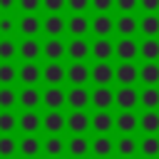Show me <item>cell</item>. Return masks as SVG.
I'll return each instance as SVG.
<instances>
[{
  "label": "cell",
  "instance_id": "obj_21",
  "mask_svg": "<svg viewBox=\"0 0 159 159\" xmlns=\"http://www.w3.org/2000/svg\"><path fill=\"white\" fill-rule=\"evenodd\" d=\"M65 32H70L72 37H84L89 32V17H84V12H75L67 25H65Z\"/></svg>",
  "mask_w": 159,
  "mask_h": 159
},
{
  "label": "cell",
  "instance_id": "obj_18",
  "mask_svg": "<svg viewBox=\"0 0 159 159\" xmlns=\"http://www.w3.org/2000/svg\"><path fill=\"white\" fill-rule=\"evenodd\" d=\"M67 55V42L62 37H47L42 45V57L45 60H62Z\"/></svg>",
  "mask_w": 159,
  "mask_h": 159
},
{
  "label": "cell",
  "instance_id": "obj_39",
  "mask_svg": "<svg viewBox=\"0 0 159 159\" xmlns=\"http://www.w3.org/2000/svg\"><path fill=\"white\" fill-rule=\"evenodd\" d=\"M17 104V92L10 84H0V109H15Z\"/></svg>",
  "mask_w": 159,
  "mask_h": 159
},
{
  "label": "cell",
  "instance_id": "obj_16",
  "mask_svg": "<svg viewBox=\"0 0 159 159\" xmlns=\"http://www.w3.org/2000/svg\"><path fill=\"white\" fill-rule=\"evenodd\" d=\"M89 127L97 132V134H109L114 129V114L109 109H97L92 117H89Z\"/></svg>",
  "mask_w": 159,
  "mask_h": 159
},
{
  "label": "cell",
  "instance_id": "obj_33",
  "mask_svg": "<svg viewBox=\"0 0 159 159\" xmlns=\"http://www.w3.org/2000/svg\"><path fill=\"white\" fill-rule=\"evenodd\" d=\"M67 154H72V157H87L89 154V139H84V134H75L67 142Z\"/></svg>",
  "mask_w": 159,
  "mask_h": 159
},
{
  "label": "cell",
  "instance_id": "obj_31",
  "mask_svg": "<svg viewBox=\"0 0 159 159\" xmlns=\"http://www.w3.org/2000/svg\"><path fill=\"white\" fill-rule=\"evenodd\" d=\"M139 129L144 134H159V112L157 109H144L139 117Z\"/></svg>",
  "mask_w": 159,
  "mask_h": 159
},
{
  "label": "cell",
  "instance_id": "obj_44",
  "mask_svg": "<svg viewBox=\"0 0 159 159\" xmlns=\"http://www.w3.org/2000/svg\"><path fill=\"white\" fill-rule=\"evenodd\" d=\"M17 7L22 12H37L42 7V0H17Z\"/></svg>",
  "mask_w": 159,
  "mask_h": 159
},
{
  "label": "cell",
  "instance_id": "obj_22",
  "mask_svg": "<svg viewBox=\"0 0 159 159\" xmlns=\"http://www.w3.org/2000/svg\"><path fill=\"white\" fill-rule=\"evenodd\" d=\"M42 129L47 134H62V129H65V114L60 109H47V114L42 117Z\"/></svg>",
  "mask_w": 159,
  "mask_h": 159
},
{
  "label": "cell",
  "instance_id": "obj_34",
  "mask_svg": "<svg viewBox=\"0 0 159 159\" xmlns=\"http://www.w3.org/2000/svg\"><path fill=\"white\" fill-rule=\"evenodd\" d=\"M137 142H134V137L132 134H122L117 142H114V152L117 154H122V157H132V154H137Z\"/></svg>",
  "mask_w": 159,
  "mask_h": 159
},
{
  "label": "cell",
  "instance_id": "obj_10",
  "mask_svg": "<svg viewBox=\"0 0 159 159\" xmlns=\"http://www.w3.org/2000/svg\"><path fill=\"white\" fill-rule=\"evenodd\" d=\"M65 129H70L72 134H84L89 129V114L84 109H72L65 117Z\"/></svg>",
  "mask_w": 159,
  "mask_h": 159
},
{
  "label": "cell",
  "instance_id": "obj_40",
  "mask_svg": "<svg viewBox=\"0 0 159 159\" xmlns=\"http://www.w3.org/2000/svg\"><path fill=\"white\" fill-rule=\"evenodd\" d=\"M17 57V45L12 37H0V60H15Z\"/></svg>",
  "mask_w": 159,
  "mask_h": 159
},
{
  "label": "cell",
  "instance_id": "obj_12",
  "mask_svg": "<svg viewBox=\"0 0 159 159\" xmlns=\"http://www.w3.org/2000/svg\"><path fill=\"white\" fill-rule=\"evenodd\" d=\"M17 32L22 37H37L42 32V20L35 15V12H25L20 20H17Z\"/></svg>",
  "mask_w": 159,
  "mask_h": 159
},
{
  "label": "cell",
  "instance_id": "obj_30",
  "mask_svg": "<svg viewBox=\"0 0 159 159\" xmlns=\"http://www.w3.org/2000/svg\"><path fill=\"white\" fill-rule=\"evenodd\" d=\"M139 104L144 109H159V84H144L139 92Z\"/></svg>",
  "mask_w": 159,
  "mask_h": 159
},
{
  "label": "cell",
  "instance_id": "obj_6",
  "mask_svg": "<svg viewBox=\"0 0 159 159\" xmlns=\"http://www.w3.org/2000/svg\"><path fill=\"white\" fill-rule=\"evenodd\" d=\"M89 80L94 84H112L114 82V67L109 65V60H97L89 67Z\"/></svg>",
  "mask_w": 159,
  "mask_h": 159
},
{
  "label": "cell",
  "instance_id": "obj_37",
  "mask_svg": "<svg viewBox=\"0 0 159 159\" xmlns=\"http://www.w3.org/2000/svg\"><path fill=\"white\" fill-rule=\"evenodd\" d=\"M17 129V114L12 109H0V134H12Z\"/></svg>",
  "mask_w": 159,
  "mask_h": 159
},
{
  "label": "cell",
  "instance_id": "obj_24",
  "mask_svg": "<svg viewBox=\"0 0 159 159\" xmlns=\"http://www.w3.org/2000/svg\"><path fill=\"white\" fill-rule=\"evenodd\" d=\"M17 57L20 60H40L42 57V45L35 37H25L17 45Z\"/></svg>",
  "mask_w": 159,
  "mask_h": 159
},
{
  "label": "cell",
  "instance_id": "obj_5",
  "mask_svg": "<svg viewBox=\"0 0 159 159\" xmlns=\"http://www.w3.org/2000/svg\"><path fill=\"white\" fill-rule=\"evenodd\" d=\"M114 82H119V84L139 82V67L134 65V60H119V65L114 67Z\"/></svg>",
  "mask_w": 159,
  "mask_h": 159
},
{
  "label": "cell",
  "instance_id": "obj_20",
  "mask_svg": "<svg viewBox=\"0 0 159 159\" xmlns=\"http://www.w3.org/2000/svg\"><path fill=\"white\" fill-rule=\"evenodd\" d=\"M42 104L47 109H62L65 107V89L60 84H47V89L42 92Z\"/></svg>",
  "mask_w": 159,
  "mask_h": 159
},
{
  "label": "cell",
  "instance_id": "obj_19",
  "mask_svg": "<svg viewBox=\"0 0 159 159\" xmlns=\"http://www.w3.org/2000/svg\"><path fill=\"white\" fill-rule=\"evenodd\" d=\"M114 57H117V60H137V57H139V45H137V40H134V37H122V40H117V45H114Z\"/></svg>",
  "mask_w": 159,
  "mask_h": 159
},
{
  "label": "cell",
  "instance_id": "obj_13",
  "mask_svg": "<svg viewBox=\"0 0 159 159\" xmlns=\"http://www.w3.org/2000/svg\"><path fill=\"white\" fill-rule=\"evenodd\" d=\"M89 30L97 35V37H109L114 32V17L109 12H97L92 20H89Z\"/></svg>",
  "mask_w": 159,
  "mask_h": 159
},
{
  "label": "cell",
  "instance_id": "obj_42",
  "mask_svg": "<svg viewBox=\"0 0 159 159\" xmlns=\"http://www.w3.org/2000/svg\"><path fill=\"white\" fill-rule=\"evenodd\" d=\"M17 30V22H15V17H10L7 12L0 17V37H10L12 32Z\"/></svg>",
  "mask_w": 159,
  "mask_h": 159
},
{
  "label": "cell",
  "instance_id": "obj_48",
  "mask_svg": "<svg viewBox=\"0 0 159 159\" xmlns=\"http://www.w3.org/2000/svg\"><path fill=\"white\" fill-rule=\"evenodd\" d=\"M139 7L144 12H159V0H139Z\"/></svg>",
  "mask_w": 159,
  "mask_h": 159
},
{
  "label": "cell",
  "instance_id": "obj_1",
  "mask_svg": "<svg viewBox=\"0 0 159 159\" xmlns=\"http://www.w3.org/2000/svg\"><path fill=\"white\" fill-rule=\"evenodd\" d=\"M65 82H70V84H87L89 82V65L84 60H72L65 67Z\"/></svg>",
  "mask_w": 159,
  "mask_h": 159
},
{
  "label": "cell",
  "instance_id": "obj_28",
  "mask_svg": "<svg viewBox=\"0 0 159 159\" xmlns=\"http://www.w3.org/2000/svg\"><path fill=\"white\" fill-rule=\"evenodd\" d=\"M42 152L47 157H62V154H67V142L60 134H47V139L42 144Z\"/></svg>",
  "mask_w": 159,
  "mask_h": 159
},
{
  "label": "cell",
  "instance_id": "obj_49",
  "mask_svg": "<svg viewBox=\"0 0 159 159\" xmlns=\"http://www.w3.org/2000/svg\"><path fill=\"white\" fill-rule=\"evenodd\" d=\"M17 7V0H0V12H12Z\"/></svg>",
  "mask_w": 159,
  "mask_h": 159
},
{
  "label": "cell",
  "instance_id": "obj_11",
  "mask_svg": "<svg viewBox=\"0 0 159 159\" xmlns=\"http://www.w3.org/2000/svg\"><path fill=\"white\" fill-rule=\"evenodd\" d=\"M114 129L119 134H134L139 129V117L134 114V109H122L114 117Z\"/></svg>",
  "mask_w": 159,
  "mask_h": 159
},
{
  "label": "cell",
  "instance_id": "obj_7",
  "mask_svg": "<svg viewBox=\"0 0 159 159\" xmlns=\"http://www.w3.org/2000/svg\"><path fill=\"white\" fill-rule=\"evenodd\" d=\"M17 104L22 109H37L42 104V92L37 89V84H22V89L17 92Z\"/></svg>",
  "mask_w": 159,
  "mask_h": 159
},
{
  "label": "cell",
  "instance_id": "obj_9",
  "mask_svg": "<svg viewBox=\"0 0 159 159\" xmlns=\"http://www.w3.org/2000/svg\"><path fill=\"white\" fill-rule=\"evenodd\" d=\"M89 104L94 109H109L114 104V92L109 89V84H97L89 92Z\"/></svg>",
  "mask_w": 159,
  "mask_h": 159
},
{
  "label": "cell",
  "instance_id": "obj_29",
  "mask_svg": "<svg viewBox=\"0 0 159 159\" xmlns=\"http://www.w3.org/2000/svg\"><path fill=\"white\" fill-rule=\"evenodd\" d=\"M67 57L70 60H87L89 57V42L84 37H75L67 42Z\"/></svg>",
  "mask_w": 159,
  "mask_h": 159
},
{
  "label": "cell",
  "instance_id": "obj_14",
  "mask_svg": "<svg viewBox=\"0 0 159 159\" xmlns=\"http://www.w3.org/2000/svg\"><path fill=\"white\" fill-rule=\"evenodd\" d=\"M114 30L119 37H134L139 32V20L134 17V12H122L114 20Z\"/></svg>",
  "mask_w": 159,
  "mask_h": 159
},
{
  "label": "cell",
  "instance_id": "obj_4",
  "mask_svg": "<svg viewBox=\"0 0 159 159\" xmlns=\"http://www.w3.org/2000/svg\"><path fill=\"white\" fill-rule=\"evenodd\" d=\"M17 82H22V84L42 82V67L37 65V60H22V65L17 67Z\"/></svg>",
  "mask_w": 159,
  "mask_h": 159
},
{
  "label": "cell",
  "instance_id": "obj_32",
  "mask_svg": "<svg viewBox=\"0 0 159 159\" xmlns=\"http://www.w3.org/2000/svg\"><path fill=\"white\" fill-rule=\"evenodd\" d=\"M139 32L144 37H159V15L157 12H144L139 20Z\"/></svg>",
  "mask_w": 159,
  "mask_h": 159
},
{
  "label": "cell",
  "instance_id": "obj_36",
  "mask_svg": "<svg viewBox=\"0 0 159 159\" xmlns=\"http://www.w3.org/2000/svg\"><path fill=\"white\" fill-rule=\"evenodd\" d=\"M137 152L144 154V157H159V137L157 134H144V139H142Z\"/></svg>",
  "mask_w": 159,
  "mask_h": 159
},
{
  "label": "cell",
  "instance_id": "obj_46",
  "mask_svg": "<svg viewBox=\"0 0 159 159\" xmlns=\"http://www.w3.org/2000/svg\"><path fill=\"white\" fill-rule=\"evenodd\" d=\"M65 7H70L72 12H84V10L89 7V0H67Z\"/></svg>",
  "mask_w": 159,
  "mask_h": 159
},
{
  "label": "cell",
  "instance_id": "obj_25",
  "mask_svg": "<svg viewBox=\"0 0 159 159\" xmlns=\"http://www.w3.org/2000/svg\"><path fill=\"white\" fill-rule=\"evenodd\" d=\"M89 55L94 60H112L114 57V45L109 42V37H97L89 45Z\"/></svg>",
  "mask_w": 159,
  "mask_h": 159
},
{
  "label": "cell",
  "instance_id": "obj_41",
  "mask_svg": "<svg viewBox=\"0 0 159 159\" xmlns=\"http://www.w3.org/2000/svg\"><path fill=\"white\" fill-rule=\"evenodd\" d=\"M17 154V142L12 134H0V157H12Z\"/></svg>",
  "mask_w": 159,
  "mask_h": 159
},
{
  "label": "cell",
  "instance_id": "obj_38",
  "mask_svg": "<svg viewBox=\"0 0 159 159\" xmlns=\"http://www.w3.org/2000/svg\"><path fill=\"white\" fill-rule=\"evenodd\" d=\"M17 82V67L12 60H0V84H12Z\"/></svg>",
  "mask_w": 159,
  "mask_h": 159
},
{
  "label": "cell",
  "instance_id": "obj_45",
  "mask_svg": "<svg viewBox=\"0 0 159 159\" xmlns=\"http://www.w3.org/2000/svg\"><path fill=\"white\" fill-rule=\"evenodd\" d=\"M65 2L67 0H42V7L47 12H62L65 10Z\"/></svg>",
  "mask_w": 159,
  "mask_h": 159
},
{
  "label": "cell",
  "instance_id": "obj_2",
  "mask_svg": "<svg viewBox=\"0 0 159 159\" xmlns=\"http://www.w3.org/2000/svg\"><path fill=\"white\" fill-rule=\"evenodd\" d=\"M65 104L70 109H87L89 107V89H87V84H72L65 92Z\"/></svg>",
  "mask_w": 159,
  "mask_h": 159
},
{
  "label": "cell",
  "instance_id": "obj_43",
  "mask_svg": "<svg viewBox=\"0 0 159 159\" xmlns=\"http://www.w3.org/2000/svg\"><path fill=\"white\" fill-rule=\"evenodd\" d=\"M114 7L119 12H134L139 7V0H114Z\"/></svg>",
  "mask_w": 159,
  "mask_h": 159
},
{
  "label": "cell",
  "instance_id": "obj_26",
  "mask_svg": "<svg viewBox=\"0 0 159 159\" xmlns=\"http://www.w3.org/2000/svg\"><path fill=\"white\" fill-rule=\"evenodd\" d=\"M89 152H92L94 157H109V154L114 152L112 137H109V134H97V137L89 142Z\"/></svg>",
  "mask_w": 159,
  "mask_h": 159
},
{
  "label": "cell",
  "instance_id": "obj_3",
  "mask_svg": "<svg viewBox=\"0 0 159 159\" xmlns=\"http://www.w3.org/2000/svg\"><path fill=\"white\" fill-rule=\"evenodd\" d=\"M114 104L119 109H137L139 107V89L134 84H119L114 92Z\"/></svg>",
  "mask_w": 159,
  "mask_h": 159
},
{
  "label": "cell",
  "instance_id": "obj_15",
  "mask_svg": "<svg viewBox=\"0 0 159 159\" xmlns=\"http://www.w3.org/2000/svg\"><path fill=\"white\" fill-rule=\"evenodd\" d=\"M42 82L45 84H62L65 82V65H62V60H47L45 62Z\"/></svg>",
  "mask_w": 159,
  "mask_h": 159
},
{
  "label": "cell",
  "instance_id": "obj_8",
  "mask_svg": "<svg viewBox=\"0 0 159 159\" xmlns=\"http://www.w3.org/2000/svg\"><path fill=\"white\" fill-rule=\"evenodd\" d=\"M17 129L22 134H37L42 129V117L37 114V109H22V114L17 117Z\"/></svg>",
  "mask_w": 159,
  "mask_h": 159
},
{
  "label": "cell",
  "instance_id": "obj_35",
  "mask_svg": "<svg viewBox=\"0 0 159 159\" xmlns=\"http://www.w3.org/2000/svg\"><path fill=\"white\" fill-rule=\"evenodd\" d=\"M139 57L142 60H159V40L157 37H144L139 45Z\"/></svg>",
  "mask_w": 159,
  "mask_h": 159
},
{
  "label": "cell",
  "instance_id": "obj_23",
  "mask_svg": "<svg viewBox=\"0 0 159 159\" xmlns=\"http://www.w3.org/2000/svg\"><path fill=\"white\" fill-rule=\"evenodd\" d=\"M17 154H22V157L42 154V139H37V134H22V139L17 142Z\"/></svg>",
  "mask_w": 159,
  "mask_h": 159
},
{
  "label": "cell",
  "instance_id": "obj_47",
  "mask_svg": "<svg viewBox=\"0 0 159 159\" xmlns=\"http://www.w3.org/2000/svg\"><path fill=\"white\" fill-rule=\"evenodd\" d=\"M89 5L97 10V12H109L114 7V0H89Z\"/></svg>",
  "mask_w": 159,
  "mask_h": 159
},
{
  "label": "cell",
  "instance_id": "obj_17",
  "mask_svg": "<svg viewBox=\"0 0 159 159\" xmlns=\"http://www.w3.org/2000/svg\"><path fill=\"white\" fill-rule=\"evenodd\" d=\"M65 25H67V20H65L60 12H47V17L42 20V32H45L47 37H62Z\"/></svg>",
  "mask_w": 159,
  "mask_h": 159
},
{
  "label": "cell",
  "instance_id": "obj_27",
  "mask_svg": "<svg viewBox=\"0 0 159 159\" xmlns=\"http://www.w3.org/2000/svg\"><path fill=\"white\" fill-rule=\"evenodd\" d=\"M139 82L159 84V60H144V65L139 67Z\"/></svg>",
  "mask_w": 159,
  "mask_h": 159
}]
</instances>
